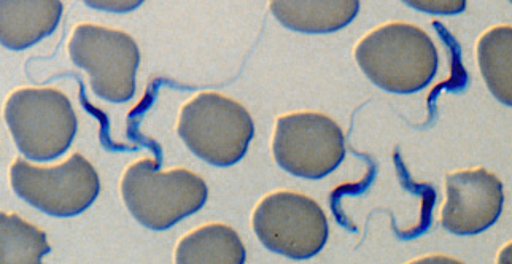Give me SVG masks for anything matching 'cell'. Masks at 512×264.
Wrapping results in <instances>:
<instances>
[{"instance_id":"obj_4","label":"cell","mask_w":512,"mask_h":264,"mask_svg":"<svg viewBox=\"0 0 512 264\" xmlns=\"http://www.w3.org/2000/svg\"><path fill=\"white\" fill-rule=\"evenodd\" d=\"M4 115L16 147L29 160H56L77 134L72 102L56 88L16 90L5 102Z\"/></svg>"},{"instance_id":"obj_2","label":"cell","mask_w":512,"mask_h":264,"mask_svg":"<svg viewBox=\"0 0 512 264\" xmlns=\"http://www.w3.org/2000/svg\"><path fill=\"white\" fill-rule=\"evenodd\" d=\"M121 196L137 222L164 231L204 207L209 196L206 180L190 169L160 171L155 160H140L126 169Z\"/></svg>"},{"instance_id":"obj_5","label":"cell","mask_w":512,"mask_h":264,"mask_svg":"<svg viewBox=\"0 0 512 264\" xmlns=\"http://www.w3.org/2000/svg\"><path fill=\"white\" fill-rule=\"evenodd\" d=\"M72 63L90 75L99 98L123 104L136 93L140 51L136 40L120 29L78 24L69 40Z\"/></svg>"},{"instance_id":"obj_12","label":"cell","mask_w":512,"mask_h":264,"mask_svg":"<svg viewBox=\"0 0 512 264\" xmlns=\"http://www.w3.org/2000/svg\"><path fill=\"white\" fill-rule=\"evenodd\" d=\"M244 242L231 226L209 223L180 239L175 249L179 264H244Z\"/></svg>"},{"instance_id":"obj_14","label":"cell","mask_w":512,"mask_h":264,"mask_svg":"<svg viewBox=\"0 0 512 264\" xmlns=\"http://www.w3.org/2000/svg\"><path fill=\"white\" fill-rule=\"evenodd\" d=\"M47 233L20 215L4 212L0 217V263L39 264L50 253Z\"/></svg>"},{"instance_id":"obj_7","label":"cell","mask_w":512,"mask_h":264,"mask_svg":"<svg viewBox=\"0 0 512 264\" xmlns=\"http://www.w3.org/2000/svg\"><path fill=\"white\" fill-rule=\"evenodd\" d=\"M13 191L35 209L53 217H75L96 201L101 180L80 153L53 167H37L16 158L10 167Z\"/></svg>"},{"instance_id":"obj_1","label":"cell","mask_w":512,"mask_h":264,"mask_svg":"<svg viewBox=\"0 0 512 264\" xmlns=\"http://www.w3.org/2000/svg\"><path fill=\"white\" fill-rule=\"evenodd\" d=\"M355 59L371 82L396 94L423 90L439 66L430 35L404 21L382 24L366 34L355 47Z\"/></svg>"},{"instance_id":"obj_13","label":"cell","mask_w":512,"mask_h":264,"mask_svg":"<svg viewBox=\"0 0 512 264\" xmlns=\"http://www.w3.org/2000/svg\"><path fill=\"white\" fill-rule=\"evenodd\" d=\"M512 26L489 29L478 42V63L490 93L512 107Z\"/></svg>"},{"instance_id":"obj_6","label":"cell","mask_w":512,"mask_h":264,"mask_svg":"<svg viewBox=\"0 0 512 264\" xmlns=\"http://www.w3.org/2000/svg\"><path fill=\"white\" fill-rule=\"evenodd\" d=\"M252 228L264 247L299 261L315 257L330 231L319 202L296 191L264 196L253 210Z\"/></svg>"},{"instance_id":"obj_9","label":"cell","mask_w":512,"mask_h":264,"mask_svg":"<svg viewBox=\"0 0 512 264\" xmlns=\"http://www.w3.org/2000/svg\"><path fill=\"white\" fill-rule=\"evenodd\" d=\"M503 202V183L485 167L452 172L446 177L441 225L457 236L484 233L500 218Z\"/></svg>"},{"instance_id":"obj_3","label":"cell","mask_w":512,"mask_h":264,"mask_svg":"<svg viewBox=\"0 0 512 264\" xmlns=\"http://www.w3.org/2000/svg\"><path fill=\"white\" fill-rule=\"evenodd\" d=\"M177 132L194 155L228 167L239 163L255 136L252 115L244 105L214 91L194 96L180 110Z\"/></svg>"},{"instance_id":"obj_8","label":"cell","mask_w":512,"mask_h":264,"mask_svg":"<svg viewBox=\"0 0 512 264\" xmlns=\"http://www.w3.org/2000/svg\"><path fill=\"white\" fill-rule=\"evenodd\" d=\"M272 153L284 171L319 180L346 158V139L341 126L325 113H288L277 118Z\"/></svg>"},{"instance_id":"obj_10","label":"cell","mask_w":512,"mask_h":264,"mask_svg":"<svg viewBox=\"0 0 512 264\" xmlns=\"http://www.w3.org/2000/svg\"><path fill=\"white\" fill-rule=\"evenodd\" d=\"M63 15L59 0H2L0 39L10 50H24L53 34Z\"/></svg>"},{"instance_id":"obj_11","label":"cell","mask_w":512,"mask_h":264,"mask_svg":"<svg viewBox=\"0 0 512 264\" xmlns=\"http://www.w3.org/2000/svg\"><path fill=\"white\" fill-rule=\"evenodd\" d=\"M277 21L291 31L328 34L346 28L358 15V0H272Z\"/></svg>"}]
</instances>
